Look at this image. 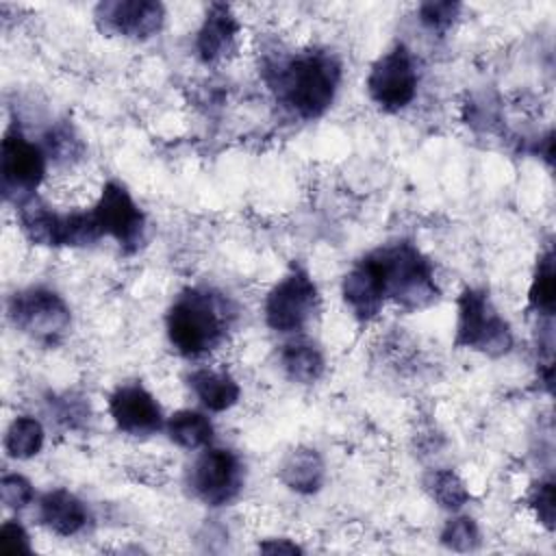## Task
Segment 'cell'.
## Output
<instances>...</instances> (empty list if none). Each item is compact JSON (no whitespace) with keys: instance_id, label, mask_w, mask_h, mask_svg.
I'll return each mask as SVG.
<instances>
[{"instance_id":"277c9868","label":"cell","mask_w":556,"mask_h":556,"mask_svg":"<svg viewBox=\"0 0 556 556\" xmlns=\"http://www.w3.org/2000/svg\"><path fill=\"white\" fill-rule=\"evenodd\" d=\"M17 219L22 232L35 245H89L102 237L91 211L59 213L35 195L17 204Z\"/></svg>"},{"instance_id":"ba28073f","label":"cell","mask_w":556,"mask_h":556,"mask_svg":"<svg viewBox=\"0 0 556 556\" xmlns=\"http://www.w3.org/2000/svg\"><path fill=\"white\" fill-rule=\"evenodd\" d=\"M319 291L304 267H293L265 300V321L276 332H300L317 313Z\"/></svg>"},{"instance_id":"ac0fdd59","label":"cell","mask_w":556,"mask_h":556,"mask_svg":"<svg viewBox=\"0 0 556 556\" xmlns=\"http://www.w3.org/2000/svg\"><path fill=\"white\" fill-rule=\"evenodd\" d=\"M280 480L295 493H315L324 482V460L311 447H298L287 454L278 469Z\"/></svg>"},{"instance_id":"3957f363","label":"cell","mask_w":556,"mask_h":556,"mask_svg":"<svg viewBox=\"0 0 556 556\" xmlns=\"http://www.w3.org/2000/svg\"><path fill=\"white\" fill-rule=\"evenodd\" d=\"M371 256L380 267L387 298L404 311H424L439 300L434 267L415 243L395 241L374 250Z\"/></svg>"},{"instance_id":"ffe728a7","label":"cell","mask_w":556,"mask_h":556,"mask_svg":"<svg viewBox=\"0 0 556 556\" xmlns=\"http://www.w3.org/2000/svg\"><path fill=\"white\" fill-rule=\"evenodd\" d=\"M165 430H167L169 441H174L176 445H180L185 450L206 447L213 439V424L208 421V417L198 410H191V408L174 413L165 421Z\"/></svg>"},{"instance_id":"d4e9b609","label":"cell","mask_w":556,"mask_h":556,"mask_svg":"<svg viewBox=\"0 0 556 556\" xmlns=\"http://www.w3.org/2000/svg\"><path fill=\"white\" fill-rule=\"evenodd\" d=\"M458 11V2H426L419 7V20L428 30L443 35L454 24Z\"/></svg>"},{"instance_id":"9a60e30c","label":"cell","mask_w":556,"mask_h":556,"mask_svg":"<svg viewBox=\"0 0 556 556\" xmlns=\"http://www.w3.org/2000/svg\"><path fill=\"white\" fill-rule=\"evenodd\" d=\"M239 22L232 9L224 2H213L195 37V52L204 63H217L230 56L237 48Z\"/></svg>"},{"instance_id":"6da1fadb","label":"cell","mask_w":556,"mask_h":556,"mask_svg":"<svg viewBox=\"0 0 556 556\" xmlns=\"http://www.w3.org/2000/svg\"><path fill=\"white\" fill-rule=\"evenodd\" d=\"M341 63L321 50L300 52L271 70L269 85L278 100L302 119L324 115L339 89Z\"/></svg>"},{"instance_id":"f546056e","label":"cell","mask_w":556,"mask_h":556,"mask_svg":"<svg viewBox=\"0 0 556 556\" xmlns=\"http://www.w3.org/2000/svg\"><path fill=\"white\" fill-rule=\"evenodd\" d=\"M261 552H267V554H300L302 549L291 543L289 539H269L265 543H261Z\"/></svg>"},{"instance_id":"30bf717a","label":"cell","mask_w":556,"mask_h":556,"mask_svg":"<svg viewBox=\"0 0 556 556\" xmlns=\"http://www.w3.org/2000/svg\"><path fill=\"white\" fill-rule=\"evenodd\" d=\"M241 458L226 447H206L189 471V486L193 495L208 506H226L243 489Z\"/></svg>"},{"instance_id":"7402d4cb","label":"cell","mask_w":556,"mask_h":556,"mask_svg":"<svg viewBox=\"0 0 556 556\" xmlns=\"http://www.w3.org/2000/svg\"><path fill=\"white\" fill-rule=\"evenodd\" d=\"M43 447V428L35 417L20 415L4 434V450L13 458H33Z\"/></svg>"},{"instance_id":"e0dca14e","label":"cell","mask_w":556,"mask_h":556,"mask_svg":"<svg viewBox=\"0 0 556 556\" xmlns=\"http://www.w3.org/2000/svg\"><path fill=\"white\" fill-rule=\"evenodd\" d=\"M189 387L195 393V397L213 413L228 410L239 402V395H241L237 380L228 371L208 369V367L191 371Z\"/></svg>"},{"instance_id":"cb8c5ba5","label":"cell","mask_w":556,"mask_h":556,"mask_svg":"<svg viewBox=\"0 0 556 556\" xmlns=\"http://www.w3.org/2000/svg\"><path fill=\"white\" fill-rule=\"evenodd\" d=\"M441 543L456 552H469L480 545V530L471 517H454L441 532Z\"/></svg>"},{"instance_id":"52a82bcc","label":"cell","mask_w":556,"mask_h":556,"mask_svg":"<svg viewBox=\"0 0 556 556\" xmlns=\"http://www.w3.org/2000/svg\"><path fill=\"white\" fill-rule=\"evenodd\" d=\"M7 311L17 330L41 343L59 341L72 321L63 298L43 287H30L13 293Z\"/></svg>"},{"instance_id":"4316f807","label":"cell","mask_w":556,"mask_h":556,"mask_svg":"<svg viewBox=\"0 0 556 556\" xmlns=\"http://www.w3.org/2000/svg\"><path fill=\"white\" fill-rule=\"evenodd\" d=\"M46 156H54L56 161L61 159H72L80 152V143L78 137L74 135V130L65 124L54 126L48 135H46Z\"/></svg>"},{"instance_id":"9c48e42d","label":"cell","mask_w":556,"mask_h":556,"mask_svg":"<svg viewBox=\"0 0 556 556\" xmlns=\"http://www.w3.org/2000/svg\"><path fill=\"white\" fill-rule=\"evenodd\" d=\"M417 83L419 74L415 59L404 43H397L371 65L367 76V93L382 111L395 113L413 102Z\"/></svg>"},{"instance_id":"8992f818","label":"cell","mask_w":556,"mask_h":556,"mask_svg":"<svg viewBox=\"0 0 556 556\" xmlns=\"http://www.w3.org/2000/svg\"><path fill=\"white\" fill-rule=\"evenodd\" d=\"M43 174L46 150L28 141L20 126H11L0 146V187L4 200L22 204L33 198Z\"/></svg>"},{"instance_id":"d6986e66","label":"cell","mask_w":556,"mask_h":556,"mask_svg":"<svg viewBox=\"0 0 556 556\" xmlns=\"http://www.w3.org/2000/svg\"><path fill=\"white\" fill-rule=\"evenodd\" d=\"M280 363L285 374L302 384H311L321 378L326 363L324 354L319 352L317 345L308 341H291L282 348L280 352Z\"/></svg>"},{"instance_id":"4fadbf2b","label":"cell","mask_w":556,"mask_h":556,"mask_svg":"<svg viewBox=\"0 0 556 556\" xmlns=\"http://www.w3.org/2000/svg\"><path fill=\"white\" fill-rule=\"evenodd\" d=\"M109 413L115 426L132 437H148L163 428V410L154 395L132 382L117 387L109 397Z\"/></svg>"},{"instance_id":"f1b7e54d","label":"cell","mask_w":556,"mask_h":556,"mask_svg":"<svg viewBox=\"0 0 556 556\" xmlns=\"http://www.w3.org/2000/svg\"><path fill=\"white\" fill-rule=\"evenodd\" d=\"M0 547L4 554H28L30 552V541L20 521H4L0 528Z\"/></svg>"},{"instance_id":"603a6c76","label":"cell","mask_w":556,"mask_h":556,"mask_svg":"<svg viewBox=\"0 0 556 556\" xmlns=\"http://www.w3.org/2000/svg\"><path fill=\"white\" fill-rule=\"evenodd\" d=\"M426 489L430 491L432 500L447 510H458L469 502V489L463 478L452 469H437L426 478Z\"/></svg>"},{"instance_id":"83f0119b","label":"cell","mask_w":556,"mask_h":556,"mask_svg":"<svg viewBox=\"0 0 556 556\" xmlns=\"http://www.w3.org/2000/svg\"><path fill=\"white\" fill-rule=\"evenodd\" d=\"M530 506H532L536 519H539L547 530H552V528H554V482H552V480L539 482V484L532 489Z\"/></svg>"},{"instance_id":"8fae6325","label":"cell","mask_w":556,"mask_h":556,"mask_svg":"<svg viewBox=\"0 0 556 556\" xmlns=\"http://www.w3.org/2000/svg\"><path fill=\"white\" fill-rule=\"evenodd\" d=\"M91 213L102 237H113L126 254L139 250L146 230V215L124 185L109 180Z\"/></svg>"},{"instance_id":"5b68a950","label":"cell","mask_w":556,"mask_h":556,"mask_svg":"<svg viewBox=\"0 0 556 556\" xmlns=\"http://www.w3.org/2000/svg\"><path fill=\"white\" fill-rule=\"evenodd\" d=\"M456 348H469L486 356H504L513 348L508 321L497 313L484 289L467 287L458 298Z\"/></svg>"},{"instance_id":"7a4b0ae2","label":"cell","mask_w":556,"mask_h":556,"mask_svg":"<svg viewBox=\"0 0 556 556\" xmlns=\"http://www.w3.org/2000/svg\"><path fill=\"white\" fill-rule=\"evenodd\" d=\"M235 317L232 304L211 289H185L167 311V337L174 350L187 358L213 352Z\"/></svg>"},{"instance_id":"7c38bea8","label":"cell","mask_w":556,"mask_h":556,"mask_svg":"<svg viewBox=\"0 0 556 556\" xmlns=\"http://www.w3.org/2000/svg\"><path fill=\"white\" fill-rule=\"evenodd\" d=\"M96 26L104 35L150 39L165 22V9L154 0H109L93 11Z\"/></svg>"},{"instance_id":"44dd1931","label":"cell","mask_w":556,"mask_h":556,"mask_svg":"<svg viewBox=\"0 0 556 556\" xmlns=\"http://www.w3.org/2000/svg\"><path fill=\"white\" fill-rule=\"evenodd\" d=\"M528 306L536 315L552 317L554 306H556V271H554V254L547 250L539 263L536 271L528 291Z\"/></svg>"},{"instance_id":"484cf974","label":"cell","mask_w":556,"mask_h":556,"mask_svg":"<svg viewBox=\"0 0 556 556\" xmlns=\"http://www.w3.org/2000/svg\"><path fill=\"white\" fill-rule=\"evenodd\" d=\"M33 484L20 473H9L0 480V500L7 508H24L33 502Z\"/></svg>"},{"instance_id":"5bb4252c","label":"cell","mask_w":556,"mask_h":556,"mask_svg":"<svg viewBox=\"0 0 556 556\" xmlns=\"http://www.w3.org/2000/svg\"><path fill=\"white\" fill-rule=\"evenodd\" d=\"M341 293L356 319L369 321L380 313V308L387 300V291H384V280H382L380 267L374 261L371 252L367 256H363L345 274Z\"/></svg>"},{"instance_id":"2e32d148","label":"cell","mask_w":556,"mask_h":556,"mask_svg":"<svg viewBox=\"0 0 556 556\" xmlns=\"http://www.w3.org/2000/svg\"><path fill=\"white\" fill-rule=\"evenodd\" d=\"M39 521L59 536H74L87 526L85 504L65 489H52L39 497L37 504Z\"/></svg>"}]
</instances>
